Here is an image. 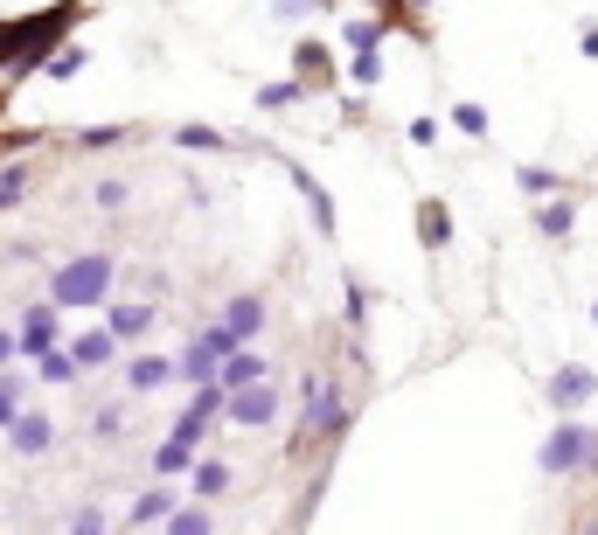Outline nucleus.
<instances>
[{"mask_svg":"<svg viewBox=\"0 0 598 535\" xmlns=\"http://www.w3.org/2000/svg\"><path fill=\"white\" fill-rule=\"evenodd\" d=\"M112 278H119V271H112V258H98V251H91V258H70V265L49 278V306H56V313H70V306H105Z\"/></svg>","mask_w":598,"mask_h":535,"instance_id":"1","label":"nucleus"},{"mask_svg":"<svg viewBox=\"0 0 598 535\" xmlns=\"http://www.w3.org/2000/svg\"><path fill=\"white\" fill-rule=\"evenodd\" d=\"M230 355H244V341H237V334H230V327L216 320V327H202V334L188 341V355H181V376H188V383L202 390V383H216V369H223Z\"/></svg>","mask_w":598,"mask_h":535,"instance_id":"2","label":"nucleus"},{"mask_svg":"<svg viewBox=\"0 0 598 535\" xmlns=\"http://www.w3.org/2000/svg\"><path fill=\"white\" fill-rule=\"evenodd\" d=\"M14 341H21V355H56V341H63V313L56 306H28V320L14 327Z\"/></svg>","mask_w":598,"mask_h":535,"instance_id":"3","label":"nucleus"},{"mask_svg":"<svg viewBox=\"0 0 598 535\" xmlns=\"http://www.w3.org/2000/svg\"><path fill=\"white\" fill-rule=\"evenodd\" d=\"M223 417H230V424H272V417H279V390H272V383H251V390L230 397Z\"/></svg>","mask_w":598,"mask_h":535,"instance_id":"4","label":"nucleus"},{"mask_svg":"<svg viewBox=\"0 0 598 535\" xmlns=\"http://www.w3.org/2000/svg\"><path fill=\"white\" fill-rule=\"evenodd\" d=\"M223 327H230V334H237V341L251 348V341L265 334V299H258V292H237V299L223 306Z\"/></svg>","mask_w":598,"mask_h":535,"instance_id":"5","label":"nucleus"},{"mask_svg":"<svg viewBox=\"0 0 598 535\" xmlns=\"http://www.w3.org/2000/svg\"><path fill=\"white\" fill-rule=\"evenodd\" d=\"M174 376H181V362H174V355H140V362L126 369V390H133V397H147V390H167Z\"/></svg>","mask_w":598,"mask_h":535,"instance_id":"6","label":"nucleus"},{"mask_svg":"<svg viewBox=\"0 0 598 535\" xmlns=\"http://www.w3.org/2000/svg\"><path fill=\"white\" fill-rule=\"evenodd\" d=\"M7 438H14V452H28V459H35V452H49V445H56V424H49L42 410H21V417L7 424Z\"/></svg>","mask_w":598,"mask_h":535,"instance_id":"7","label":"nucleus"},{"mask_svg":"<svg viewBox=\"0 0 598 535\" xmlns=\"http://www.w3.org/2000/svg\"><path fill=\"white\" fill-rule=\"evenodd\" d=\"M216 383H223V390L237 397V390H251V383H272V369H265V362H258L251 348H244V355H230V362L216 369Z\"/></svg>","mask_w":598,"mask_h":535,"instance_id":"8","label":"nucleus"},{"mask_svg":"<svg viewBox=\"0 0 598 535\" xmlns=\"http://www.w3.org/2000/svg\"><path fill=\"white\" fill-rule=\"evenodd\" d=\"M293 188L306 195V209H313V223H320V230H334V195H327V188H320V181H313L306 167H293Z\"/></svg>","mask_w":598,"mask_h":535,"instance_id":"9","label":"nucleus"},{"mask_svg":"<svg viewBox=\"0 0 598 535\" xmlns=\"http://www.w3.org/2000/svg\"><path fill=\"white\" fill-rule=\"evenodd\" d=\"M153 327V306H112V313H105V334H112V341H133V334H147Z\"/></svg>","mask_w":598,"mask_h":535,"instance_id":"10","label":"nucleus"},{"mask_svg":"<svg viewBox=\"0 0 598 535\" xmlns=\"http://www.w3.org/2000/svg\"><path fill=\"white\" fill-rule=\"evenodd\" d=\"M112 348H119V341L98 327V334H77V341H70V362H77V369H98V362H112Z\"/></svg>","mask_w":598,"mask_h":535,"instance_id":"11","label":"nucleus"},{"mask_svg":"<svg viewBox=\"0 0 598 535\" xmlns=\"http://www.w3.org/2000/svg\"><path fill=\"white\" fill-rule=\"evenodd\" d=\"M35 369H42V383H56V390H70V383H77V376H84V369H77V362H70V348H56V355H42V362H35Z\"/></svg>","mask_w":598,"mask_h":535,"instance_id":"12","label":"nucleus"},{"mask_svg":"<svg viewBox=\"0 0 598 535\" xmlns=\"http://www.w3.org/2000/svg\"><path fill=\"white\" fill-rule=\"evenodd\" d=\"M188 466H195V452H188V445H174V438L153 452V473H160V480H174V473H188Z\"/></svg>","mask_w":598,"mask_h":535,"instance_id":"13","label":"nucleus"},{"mask_svg":"<svg viewBox=\"0 0 598 535\" xmlns=\"http://www.w3.org/2000/svg\"><path fill=\"white\" fill-rule=\"evenodd\" d=\"M223 487H230V466H223V459H202V466H195V494H202V501H216Z\"/></svg>","mask_w":598,"mask_h":535,"instance_id":"14","label":"nucleus"},{"mask_svg":"<svg viewBox=\"0 0 598 535\" xmlns=\"http://www.w3.org/2000/svg\"><path fill=\"white\" fill-rule=\"evenodd\" d=\"M174 146H188V153H223L230 139L216 133V126H181V133H174Z\"/></svg>","mask_w":598,"mask_h":535,"instance_id":"15","label":"nucleus"},{"mask_svg":"<svg viewBox=\"0 0 598 535\" xmlns=\"http://www.w3.org/2000/svg\"><path fill=\"white\" fill-rule=\"evenodd\" d=\"M167 515H174V494H167V487H153V494L133 501V522H167Z\"/></svg>","mask_w":598,"mask_h":535,"instance_id":"16","label":"nucleus"},{"mask_svg":"<svg viewBox=\"0 0 598 535\" xmlns=\"http://www.w3.org/2000/svg\"><path fill=\"white\" fill-rule=\"evenodd\" d=\"M167 535H209V508H174L167 515Z\"/></svg>","mask_w":598,"mask_h":535,"instance_id":"17","label":"nucleus"},{"mask_svg":"<svg viewBox=\"0 0 598 535\" xmlns=\"http://www.w3.org/2000/svg\"><path fill=\"white\" fill-rule=\"evenodd\" d=\"M14 417H21V383H14V376H0V431H7Z\"/></svg>","mask_w":598,"mask_h":535,"instance_id":"18","label":"nucleus"},{"mask_svg":"<svg viewBox=\"0 0 598 535\" xmlns=\"http://www.w3.org/2000/svg\"><path fill=\"white\" fill-rule=\"evenodd\" d=\"M84 70V49H56V63H49V77H77Z\"/></svg>","mask_w":598,"mask_h":535,"instance_id":"19","label":"nucleus"},{"mask_svg":"<svg viewBox=\"0 0 598 535\" xmlns=\"http://www.w3.org/2000/svg\"><path fill=\"white\" fill-rule=\"evenodd\" d=\"M293 98H299V84H265V91H258L265 112H272V105H293Z\"/></svg>","mask_w":598,"mask_h":535,"instance_id":"20","label":"nucleus"},{"mask_svg":"<svg viewBox=\"0 0 598 535\" xmlns=\"http://www.w3.org/2000/svg\"><path fill=\"white\" fill-rule=\"evenodd\" d=\"M126 202V181H98V209H119Z\"/></svg>","mask_w":598,"mask_h":535,"instance_id":"21","label":"nucleus"},{"mask_svg":"<svg viewBox=\"0 0 598 535\" xmlns=\"http://www.w3.org/2000/svg\"><path fill=\"white\" fill-rule=\"evenodd\" d=\"M70 535H105V515H98V508H84V515H77V529Z\"/></svg>","mask_w":598,"mask_h":535,"instance_id":"22","label":"nucleus"},{"mask_svg":"<svg viewBox=\"0 0 598 535\" xmlns=\"http://www.w3.org/2000/svg\"><path fill=\"white\" fill-rule=\"evenodd\" d=\"M14 355H21V341H14V334H0V369H7Z\"/></svg>","mask_w":598,"mask_h":535,"instance_id":"23","label":"nucleus"},{"mask_svg":"<svg viewBox=\"0 0 598 535\" xmlns=\"http://www.w3.org/2000/svg\"><path fill=\"white\" fill-rule=\"evenodd\" d=\"M306 7H320V0H279V14H306Z\"/></svg>","mask_w":598,"mask_h":535,"instance_id":"24","label":"nucleus"}]
</instances>
